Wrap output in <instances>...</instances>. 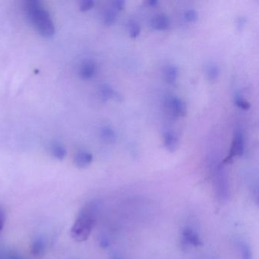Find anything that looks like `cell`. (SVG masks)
I'll return each mask as SVG.
<instances>
[{"mask_svg": "<svg viewBox=\"0 0 259 259\" xmlns=\"http://www.w3.org/2000/svg\"><path fill=\"white\" fill-rule=\"evenodd\" d=\"M101 245L102 247H104V248H106V247H108L109 240L107 237L102 238V239L101 240Z\"/></svg>", "mask_w": 259, "mask_h": 259, "instance_id": "obj_24", "label": "cell"}, {"mask_svg": "<svg viewBox=\"0 0 259 259\" xmlns=\"http://www.w3.org/2000/svg\"><path fill=\"white\" fill-rule=\"evenodd\" d=\"M100 93H101L103 99L105 100V101L110 99V98L119 97L118 94L109 84H103L101 89H100Z\"/></svg>", "mask_w": 259, "mask_h": 259, "instance_id": "obj_15", "label": "cell"}, {"mask_svg": "<svg viewBox=\"0 0 259 259\" xmlns=\"http://www.w3.org/2000/svg\"><path fill=\"white\" fill-rule=\"evenodd\" d=\"M95 3L92 0H84L80 3V10L81 12H87L93 8Z\"/></svg>", "mask_w": 259, "mask_h": 259, "instance_id": "obj_21", "label": "cell"}, {"mask_svg": "<svg viewBox=\"0 0 259 259\" xmlns=\"http://www.w3.org/2000/svg\"><path fill=\"white\" fill-rule=\"evenodd\" d=\"M113 259H119V257H116V256H115V257H113Z\"/></svg>", "mask_w": 259, "mask_h": 259, "instance_id": "obj_27", "label": "cell"}, {"mask_svg": "<svg viewBox=\"0 0 259 259\" xmlns=\"http://www.w3.org/2000/svg\"><path fill=\"white\" fill-rule=\"evenodd\" d=\"M6 222V213L4 208L0 206V232L4 230Z\"/></svg>", "mask_w": 259, "mask_h": 259, "instance_id": "obj_23", "label": "cell"}, {"mask_svg": "<svg viewBox=\"0 0 259 259\" xmlns=\"http://www.w3.org/2000/svg\"><path fill=\"white\" fill-rule=\"evenodd\" d=\"M10 259H21L20 257H16V256H13V257H10Z\"/></svg>", "mask_w": 259, "mask_h": 259, "instance_id": "obj_26", "label": "cell"}, {"mask_svg": "<svg viewBox=\"0 0 259 259\" xmlns=\"http://www.w3.org/2000/svg\"><path fill=\"white\" fill-rule=\"evenodd\" d=\"M25 8L28 20L43 37L54 35L55 26L51 14L39 1H28L25 4Z\"/></svg>", "mask_w": 259, "mask_h": 259, "instance_id": "obj_1", "label": "cell"}, {"mask_svg": "<svg viewBox=\"0 0 259 259\" xmlns=\"http://www.w3.org/2000/svg\"><path fill=\"white\" fill-rule=\"evenodd\" d=\"M141 33V26L136 22H132L130 24V35L132 38H136L139 37Z\"/></svg>", "mask_w": 259, "mask_h": 259, "instance_id": "obj_19", "label": "cell"}, {"mask_svg": "<svg viewBox=\"0 0 259 259\" xmlns=\"http://www.w3.org/2000/svg\"><path fill=\"white\" fill-rule=\"evenodd\" d=\"M219 68L216 65H210L207 71V78L210 81H215L219 76Z\"/></svg>", "mask_w": 259, "mask_h": 259, "instance_id": "obj_17", "label": "cell"}, {"mask_svg": "<svg viewBox=\"0 0 259 259\" xmlns=\"http://www.w3.org/2000/svg\"><path fill=\"white\" fill-rule=\"evenodd\" d=\"M165 79L169 84H174L179 76V69L177 66H169L166 68L164 72Z\"/></svg>", "mask_w": 259, "mask_h": 259, "instance_id": "obj_10", "label": "cell"}, {"mask_svg": "<svg viewBox=\"0 0 259 259\" xmlns=\"http://www.w3.org/2000/svg\"><path fill=\"white\" fill-rule=\"evenodd\" d=\"M51 154L55 158L62 160L66 157L67 152H66V148L63 145L56 143L51 147Z\"/></svg>", "mask_w": 259, "mask_h": 259, "instance_id": "obj_14", "label": "cell"}, {"mask_svg": "<svg viewBox=\"0 0 259 259\" xmlns=\"http://www.w3.org/2000/svg\"><path fill=\"white\" fill-rule=\"evenodd\" d=\"M97 71L98 66L96 63L92 60H88L84 62L80 68V77L84 80L92 79L96 75Z\"/></svg>", "mask_w": 259, "mask_h": 259, "instance_id": "obj_4", "label": "cell"}, {"mask_svg": "<svg viewBox=\"0 0 259 259\" xmlns=\"http://www.w3.org/2000/svg\"><path fill=\"white\" fill-rule=\"evenodd\" d=\"M169 108L172 115L175 116H184L186 113L185 103L177 97H172L169 101Z\"/></svg>", "mask_w": 259, "mask_h": 259, "instance_id": "obj_7", "label": "cell"}, {"mask_svg": "<svg viewBox=\"0 0 259 259\" xmlns=\"http://www.w3.org/2000/svg\"><path fill=\"white\" fill-rule=\"evenodd\" d=\"M238 248L240 254L241 259H252V253L249 245L244 241H239Z\"/></svg>", "mask_w": 259, "mask_h": 259, "instance_id": "obj_12", "label": "cell"}, {"mask_svg": "<svg viewBox=\"0 0 259 259\" xmlns=\"http://www.w3.org/2000/svg\"><path fill=\"white\" fill-rule=\"evenodd\" d=\"M163 139H164L165 147L168 151L174 152L177 150L178 147V139L174 132H166L163 136Z\"/></svg>", "mask_w": 259, "mask_h": 259, "instance_id": "obj_9", "label": "cell"}, {"mask_svg": "<svg viewBox=\"0 0 259 259\" xmlns=\"http://www.w3.org/2000/svg\"><path fill=\"white\" fill-rule=\"evenodd\" d=\"M45 251V246L41 240H36L33 242L31 246V254L34 257H40L44 255Z\"/></svg>", "mask_w": 259, "mask_h": 259, "instance_id": "obj_13", "label": "cell"}, {"mask_svg": "<svg viewBox=\"0 0 259 259\" xmlns=\"http://www.w3.org/2000/svg\"><path fill=\"white\" fill-rule=\"evenodd\" d=\"M93 160V156L89 151H80L75 154V163L77 166L84 168L89 166Z\"/></svg>", "mask_w": 259, "mask_h": 259, "instance_id": "obj_8", "label": "cell"}, {"mask_svg": "<svg viewBox=\"0 0 259 259\" xmlns=\"http://www.w3.org/2000/svg\"><path fill=\"white\" fill-rule=\"evenodd\" d=\"M169 19L166 15L157 14L151 18L150 25L151 28L157 31H163L169 28Z\"/></svg>", "mask_w": 259, "mask_h": 259, "instance_id": "obj_5", "label": "cell"}, {"mask_svg": "<svg viewBox=\"0 0 259 259\" xmlns=\"http://www.w3.org/2000/svg\"><path fill=\"white\" fill-rule=\"evenodd\" d=\"M157 4H158V2L157 0H150V1H148V5L151 6V7H157Z\"/></svg>", "mask_w": 259, "mask_h": 259, "instance_id": "obj_25", "label": "cell"}, {"mask_svg": "<svg viewBox=\"0 0 259 259\" xmlns=\"http://www.w3.org/2000/svg\"><path fill=\"white\" fill-rule=\"evenodd\" d=\"M184 19L187 22H195L198 19V13L194 9H189L184 13Z\"/></svg>", "mask_w": 259, "mask_h": 259, "instance_id": "obj_20", "label": "cell"}, {"mask_svg": "<svg viewBox=\"0 0 259 259\" xmlns=\"http://www.w3.org/2000/svg\"><path fill=\"white\" fill-rule=\"evenodd\" d=\"M244 151H245V137L242 131L237 130L235 132L234 136H233L230 154L226 157L224 163H230L233 157L242 156L244 154Z\"/></svg>", "mask_w": 259, "mask_h": 259, "instance_id": "obj_3", "label": "cell"}, {"mask_svg": "<svg viewBox=\"0 0 259 259\" xmlns=\"http://www.w3.org/2000/svg\"><path fill=\"white\" fill-rule=\"evenodd\" d=\"M101 137L103 140L108 143H113L116 140V133L110 126H104L101 130Z\"/></svg>", "mask_w": 259, "mask_h": 259, "instance_id": "obj_11", "label": "cell"}, {"mask_svg": "<svg viewBox=\"0 0 259 259\" xmlns=\"http://www.w3.org/2000/svg\"><path fill=\"white\" fill-rule=\"evenodd\" d=\"M97 209V204L92 202L80 212L71 229V236L77 242H84L89 239L96 221Z\"/></svg>", "mask_w": 259, "mask_h": 259, "instance_id": "obj_2", "label": "cell"}, {"mask_svg": "<svg viewBox=\"0 0 259 259\" xmlns=\"http://www.w3.org/2000/svg\"><path fill=\"white\" fill-rule=\"evenodd\" d=\"M182 235H183V241L186 244H189L193 246H200L202 245V242L198 233L191 228H185Z\"/></svg>", "mask_w": 259, "mask_h": 259, "instance_id": "obj_6", "label": "cell"}, {"mask_svg": "<svg viewBox=\"0 0 259 259\" xmlns=\"http://www.w3.org/2000/svg\"><path fill=\"white\" fill-rule=\"evenodd\" d=\"M125 2L124 0H116L113 3L112 9H113L116 12L121 11L125 7Z\"/></svg>", "mask_w": 259, "mask_h": 259, "instance_id": "obj_22", "label": "cell"}, {"mask_svg": "<svg viewBox=\"0 0 259 259\" xmlns=\"http://www.w3.org/2000/svg\"><path fill=\"white\" fill-rule=\"evenodd\" d=\"M234 103L238 107L242 110H248L251 107L248 101H245L239 95H236L234 97Z\"/></svg>", "mask_w": 259, "mask_h": 259, "instance_id": "obj_18", "label": "cell"}, {"mask_svg": "<svg viewBox=\"0 0 259 259\" xmlns=\"http://www.w3.org/2000/svg\"><path fill=\"white\" fill-rule=\"evenodd\" d=\"M116 12L113 9H110L104 14V23L107 25H113L114 23L115 20H116Z\"/></svg>", "mask_w": 259, "mask_h": 259, "instance_id": "obj_16", "label": "cell"}]
</instances>
